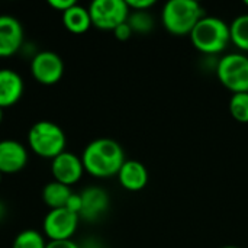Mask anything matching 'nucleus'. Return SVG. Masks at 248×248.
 <instances>
[{"label":"nucleus","mask_w":248,"mask_h":248,"mask_svg":"<svg viewBox=\"0 0 248 248\" xmlns=\"http://www.w3.org/2000/svg\"><path fill=\"white\" fill-rule=\"evenodd\" d=\"M84 171L96 179L118 176L126 161L124 148L112 138H97L87 144L81 154Z\"/></svg>","instance_id":"1"},{"label":"nucleus","mask_w":248,"mask_h":248,"mask_svg":"<svg viewBox=\"0 0 248 248\" xmlns=\"http://www.w3.org/2000/svg\"><path fill=\"white\" fill-rule=\"evenodd\" d=\"M193 46L206 55H217L231 42L230 25L217 16H203L190 32Z\"/></svg>","instance_id":"2"},{"label":"nucleus","mask_w":248,"mask_h":248,"mask_svg":"<svg viewBox=\"0 0 248 248\" xmlns=\"http://www.w3.org/2000/svg\"><path fill=\"white\" fill-rule=\"evenodd\" d=\"M203 16L202 6L195 0H170L161 10V23L171 35L183 36L190 35Z\"/></svg>","instance_id":"3"},{"label":"nucleus","mask_w":248,"mask_h":248,"mask_svg":"<svg viewBox=\"0 0 248 248\" xmlns=\"http://www.w3.org/2000/svg\"><path fill=\"white\" fill-rule=\"evenodd\" d=\"M28 145L33 154L54 160L65 151L67 137L60 125L51 121H38L28 131Z\"/></svg>","instance_id":"4"},{"label":"nucleus","mask_w":248,"mask_h":248,"mask_svg":"<svg viewBox=\"0 0 248 248\" xmlns=\"http://www.w3.org/2000/svg\"><path fill=\"white\" fill-rule=\"evenodd\" d=\"M217 77L234 93H248V57L241 52L225 54L217 65Z\"/></svg>","instance_id":"5"},{"label":"nucleus","mask_w":248,"mask_h":248,"mask_svg":"<svg viewBox=\"0 0 248 248\" xmlns=\"http://www.w3.org/2000/svg\"><path fill=\"white\" fill-rule=\"evenodd\" d=\"M87 9L92 25L102 31H113L125 23L131 12L126 0H94Z\"/></svg>","instance_id":"6"},{"label":"nucleus","mask_w":248,"mask_h":248,"mask_svg":"<svg viewBox=\"0 0 248 248\" xmlns=\"http://www.w3.org/2000/svg\"><path fill=\"white\" fill-rule=\"evenodd\" d=\"M80 217L65 208L49 209L42 222V230L49 241L71 240L77 231Z\"/></svg>","instance_id":"7"},{"label":"nucleus","mask_w":248,"mask_h":248,"mask_svg":"<svg viewBox=\"0 0 248 248\" xmlns=\"http://www.w3.org/2000/svg\"><path fill=\"white\" fill-rule=\"evenodd\" d=\"M31 74L39 84L54 86L64 74L62 58L54 51L36 52L31 60Z\"/></svg>","instance_id":"8"},{"label":"nucleus","mask_w":248,"mask_h":248,"mask_svg":"<svg viewBox=\"0 0 248 248\" xmlns=\"http://www.w3.org/2000/svg\"><path fill=\"white\" fill-rule=\"evenodd\" d=\"M51 174L55 182L70 187L81 180L84 174V166L78 155L64 151L51 160Z\"/></svg>","instance_id":"9"},{"label":"nucleus","mask_w":248,"mask_h":248,"mask_svg":"<svg viewBox=\"0 0 248 248\" xmlns=\"http://www.w3.org/2000/svg\"><path fill=\"white\" fill-rule=\"evenodd\" d=\"M23 42L22 23L10 15H0V58H7L19 52L23 48Z\"/></svg>","instance_id":"10"},{"label":"nucleus","mask_w":248,"mask_h":248,"mask_svg":"<svg viewBox=\"0 0 248 248\" xmlns=\"http://www.w3.org/2000/svg\"><path fill=\"white\" fill-rule=\"evenodd\" d=\"M81 212L80 219L86 222H97L109 209L110 199L105 189L97 186L86 187L81 193Z\"/></svg>","instance_id":"11"},{"label":"nucleus","mask_w":248,"mask_h":248,"mask_svg":"<svg viewBox=\"0 0 248 248\" xmlns=\"http://www.w3.org/2000/svg\"><path fill=\"white\" fill-rule=\"evenodd\" d=\"M28 150L16 140L0 141V171L1 174H15L28 164Z\"/></svg>","instance_id":"12"},{"label":"nucleus","mask_w":248,"mask_h":248,"mask_svg":"<svg viewBox=\"0 0 248 248\" xmlns=\"http://www.w3.org/2000/svg\"><path fill=\"white\" fill-rule=\"evenodd\" d=\"M25 84L22 76L12 68H0V108L15 106L23 96Z\"/></svg>","instance_id":"13"},{"label":"nucleus","mask_w":248,"mask_h":248,"mask_svg":"<svg viewBox=\"0 0 248 248\" xmlns=\"http://www.w3.org/2000/svg\"><path fill=\"white\" fill-rule=\"evenodd\" d=\"M116 177L125 190L140 192L148 183V170L138 160H126Z\"/></svg>","instance_id":"14"},{"label":"nucleus","mask_w":248,"mask_h":248,"mask_svg":"<svg viewBox=\"0 0 248 248\" xmlns=\"http://www.w3.org/2000/svg\"><path fill=\"white\" fill-rule=\"evenodd\" d=\"M62 25L68 32L76 35H81L87 32L92 26L89 9L76 3L73 7H70L62 13Z\"/></svg>","instance_id":"15"},{"label":"nucleus","mask_w":248,"mask_h":248,"mask_svg":"<svg viewBox=\"0 0 248 248\" xmlns=\"http://www.w3.org/2000/svg\"><path fill=\"white\" fill-rule=\"evenodd\" d=\"M71 189L65 185H61L55 180L46 183L42 189V201L49 209L64 208L68 198L71 196Z\"/></svg>","instance_id":"16"},{"label":"nucleus","mask_w":248,"mask_h":248,"mask_svg":"<svg viewBox=\"0 0 248 248\" xmlns=\"http://www.w3.org/2000/svg\"><path fill=\"white\" fill-rule=\"evenodd\" d=\"M231 42L241 51L248 52V13L237 16L230 25Z\"/></svg>","instance_id":"17"},{"label":"nucleus","mask_w":248,"mask_h":248,"mask_svg":"<svg viewBox=\"0 0 248 248\" xmlns=\"http://www.w3.org/2000/svg\"><path fill=\"white\" fill-rule=\"evenodd\" d=\"M46 241L42 232L36 230H23L20 231L15 240L12 248H45Z\"/></svg>","instance_id":"18"},{"label":"nucleus","mask_w":248,"mask_h":248,"mask_svg":"<svg viewBox=\"0 0 248 248\" xmlns=\"http://www.w3.org/2000/svg\"><path fill=\"white\" fill-rule=\"evenodd\" d=\"M126 22L129 23L132 32H135V33H150L154 29V19L148 10L129 12Z\"/></svg>","instance_id":"19"},{"label":"nucleus","mask_w":248,"mask_h":248,"mask_svg":"<svg viewBox=\"0 0 248 248\" xmlns=\"http://www.w3.org/2000/svg\"><path fill=\"white\" fill-rule=\"evenodd\" d=\"M230 113L235 121L248 124V93H234L231 96Z\"/></svg>","instance_id":"20"},{"label":"nucleus","mask_w":248,"mask_h":248,"mask_svg":"<svg viewBox=\"0 0 248 248\" xmlns=\"http://www.w3.org/2000/svg\"><path fill=\"white\" fill-rule=\"evenodd\" d=\"M126 4L131 12H142L151 9L155 4V0H126Z\"/></svg>","instance_id":"21"},{"label":"nucleus","mask_w":248,"mask_h":248,"mask_svg":"<svg viewBox=\"0 0 248 248\" xmlns=\"http://www.w3.org/2000/svg\"><path fill=\"white\" fill-rule=\"evenodd\" d=\"M65 209H68L70 212H73V214H76V215H78L80 217V212H81V196H80V193H71V196L68 198V201H67V203H65V206H64Z\"/></svg>","instance_id":"22"},{"label":"nucleus","mask_w":248,"mask_h":248,"mask_svg":"<svg viewBox=\"0 0 248 248\" xmlns=\"http://www.w3.org/2000/svg\"><path fill=\"white\" fill-rule=\"evenodd\" d=\"M132 33L134 32H132V29H131L128 22H125V23H122V25H119L118 28L113 29V35L119 41H128L132 36Z\"/></svg>","instance_id":"23"},{"label":"nucleus","mask_w":248,"mask_h":248,"mask_svg":"<svg viewBox=\"0 0 248 248\" xmlns=\"http://www.w3.org/2000/svg\"><path fill=\"white\" fill-rule=\"evenodd\" d=\"M48 4H49L54 10L64 13L65 10H68L70 7H73V6L76 4V1H74V0H49Z\"/></svg>","instance_id":"24"},{"label":"nucleus","mask_w":248,"mask_h":248,"mask_svg":"<svg viewBox=\"0 0 248 248\" xmlns=\"http://www.w3.org/2000/svg\"><path fill=\"white\" fill-rule=\"evenodd\" d=\"M45 248H81L77 243L73 240H65V241H48Z\"/></svg>","instance_id":"25"},{"label":"nucleus","mask_w":248,"mask_h":248,"mask_svg":"<svg viewBox=\"0 0 248 248\" xmlns=\"http://www.w3.org/2000/svg\"><path fill=\"white\" fill-rule=\"evenodd\" d=\"M6 214H7V208H6L4 202L0 201V222L6 218Z\"/></svg>","instance_id":"26"},{"label":"nucleus","mask_w":248,"mask_h":248,"mask_svg":"<svg viewBox=\"0 0 248 248\" xmlns=\"http://www.w3.org/2000/svg\"><path fill=\"white\" fill-rule=\"evenodd\" d=\"M1 121H3V109L0 108V124H1Z\"/></svg>","instance_id":"27"},{"label":"nucleus","mask_w":248,"mask_h":248,"mask_svg":"<svg viewBox=\"0 0 248 248\" xmlns=\"http://www.w3.org/2000/svg\"><path fill=\"white\" fill-rule=\"evenodd\" d=\"M221 248H240V247H235V246H225V247H221Z\"/></svg>","instance_id":"28"},{"label":"nucleus","mask_w":248,"mask_h":248,"mask_svg":"<svg viewBox=\"0 0 248 248\" xmlns=\"http://www.w3.org/2000/svg\"><path fill=\"white\" fill-rule=\"evenodd\" d=\"M1 177H3V174H1V171H0V183H1Z\"/></svg>","instance_id":"29"},{"label":"nucleus","mask_w":248,"mask_h":248,"mask_svg":"<svg viewBox=\"0 0 248 248\" xmlns=\"http://www.w3.org/2000/svg\"><path fill=\"white\" fill-rule=\"evenodd\" d=\"M244 4H246V6L248 7V0H246V1H244Z\"/></svg>","instance_id":"30"}]
</instances>
